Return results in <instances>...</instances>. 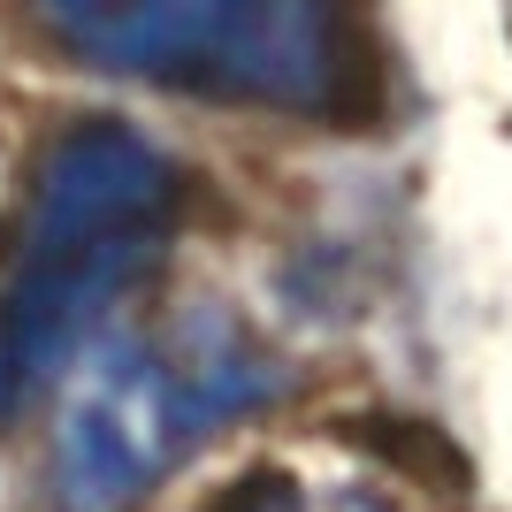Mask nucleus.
Wrapping results in <instances>:
<instances>
[{
    "instance_id": "f257e3e1",
    "label": "nucleus",
    "mask_w": 512,
    "mask_h": 512,
    "mask_svg": "<svg viewBox=\"0 0 512 512\" xmlns=\"http://www.w3.org/2000/svg\"><path fill=\"white\" fill-rule=\"evenodd\" d=\"M184 222V169L146 130L85 115L31 169L0 253V428L62 383L77 352L161 268Z\"/></svg>"
},
{
    "instance_id": "20e7f679",
    "label": "nucleus",
    "mask_w": 512,
    "mask_h": 512,
    "mask_svg": "<svg viewBox=\"0 0 512 512\" xmlns=\"http://www.w3.org/2000/svg\"><path fill=\"white\" fill-rule=\"evenodd\" d=\"M207 512H390V505L367 490H344V482L337 490H306L299 474H283V467H253V474H237Z\"/></svg>"
},
{
    "instance_id": "f03ea898",
    "label": "nucleus",
    "mask_w": 512,
    "mask_h": 512,
    "mask_svg": "<svg viewBox=\"0 0 512 512\" xmlns=\"http://www.w3.org/2000/svg\"><path fill=\"white\" fill-rule=\"evenodd\" d=\"M276 390L283 360L214 299L115 337L54 428V512H138L192 451Z\"/></svg>"
},
{
    "instance_id": "7ed1b4c3",
    "label": "nucleus",
    "mask_w": 512,
    "mask_h": 512,
    "mask_svg": "<svg viewBox=\"0 0 512 512\" xmlns=\"http://www.w3.org/2000/svg\"><path fill=\"white\" fill-rule=\"evenodd\" d=\"M39 23L100 77L352 123L375 62L344 0H39Z\"/></svg>"
}]
</instances>
